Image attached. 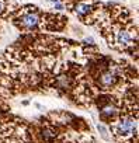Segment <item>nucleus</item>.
Segmentation results:
<instances>
[{
  "label": "nucleus",
  "mask_w": 139,
  "mask_h": 143,
  "mask_svg": "<svg viewBox=\"0 0 139 143\" xmlns=\"http://www.w3.org/2000/svg\"><path fill=\"white\" fill-rule=\"evenodd\" d=\"M111 132L117 143H136L138 136V118L136 112L122 114L111 124Z\"/></svg>",
  "instance_id": "nucleus-1"
},
{
  "label": "nucleus",
  "mask_w": 139,
  "mask_h": 143,
  "mask_svg": "<svg viewBox=\"0 0 139 143\" xmlns=\"http://www.w3.org/2000/svg\"><path fill=\"white\" fill-rule=\"evenodd\" d=\"M75 13L79 17H86L87 14L91 13V4L87 2H82V3H77L75 7Z\"/></svg>",
  "instance_id": "nucleus-5"
},
{
  "label": "nucleus",
  "mask_w": 139,
  "mask_h": 143,
  "mask_svg": "<svg viewBox=\"0 0 139 143\" xmlns=\"http://www.w3.org/2000/svg\"><path fill=\"white\" fill-rule=\"evenodd\" d=\"M115 42L122 48H127L132 44V35L127 30H118L115 32Z\"/></svg>",
  "instance_id": "nucleus-4"
},
{
  "label": "nucleus",
  "mask_w": 139,
  "mask_h": 143,
  "mask_svg": "<svg viewBox=\"0 0 139 143\" xmlns=\"http://www.w3.org/2000/svg\"><path fill=\"white\" fill-rule=\"evenodd\" d=\"M117 80H118L117 73H115V72H111V70H107V72L101 73L98 83H100V87L103 88V90H107V88H111L112 86L117 84Z\"/></svg>",
  "instance_id": "nucleus-2"
},
{
  "label": "nucleus",
  "mask_w": 139,
  "mask_h": 143,
  "mask_svg": "<svg viewBox=\"0 0 139 143\" xmlns=\"http://www.w3.org/2000/svg\"><path fill=\"white\" fill-rule=\"evenodd\" d=\"M38 23H39V18L35 13H27L20 20V27L24 28V30H34V28H37Z\"/></svg>",
  "instance_id": "nucleus-3"
},
{
  "label": "nucleus",
  "mask_w": 139,
  "mask_h": 143,
  "mask_svg": "<svg viewBox=\"0 0 139 143\" xmlns=\"http://www.w3.org/2000/svg\"><path fill=\"white\" fill-rule=\"evenodd\" d=\"M4 7H6L4 6V0H0V14L4 11Z\"/></svg>",
  "instance_id": "nucleus-6"
}]
</instances>
